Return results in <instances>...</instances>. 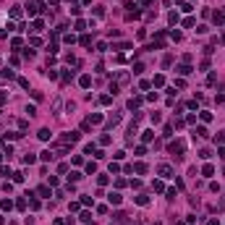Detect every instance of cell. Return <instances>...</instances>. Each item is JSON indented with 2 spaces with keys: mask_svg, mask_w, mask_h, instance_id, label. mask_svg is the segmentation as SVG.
Returning a JSON list of instances; mask_svg holds the SVG:
<instances>
[{
  "mask_svg": "<svg viewBox=\"0 0 225 225\" xmlns=\"http://www.w3.org/2000/svg\"><path fill=\"white\" fill-rule=\"evenodd\" d=\"M170 152H173V155H178V157H181V155L186 152V144H183V141H173V144H170Z\"/></svg>",
  "mask_w": 225,
  "mask_h": 225,
  "instance_id": "cell-1",
  "label": "cell"
},
{
  "mask_svg": "<svg viewBox=\"0 0 225 225\" xmlns=\"http://www.w3.org/2000/svg\"><path fill=\"white\" fill-rule=\"evenodd\" d=\"M160 176L162 178H173V168L170 165H160Z\"/></svg>",
  "mask_w": 225,
  "mask_h": 225,
  "instance_id": "cell-2",
  "label": "cell"
},
{
  "mask_svg": "<svg viewBox=\"0 0 225 225\" xmlns=\"http://www.w3.org/2000/svg\"><path fill=\"white\" fill-rule=\"evenodd\" d=\"M79 84H81L84 89H89V86H92V76H89V74H84V76H79Z\"/></svg>",
  "mask_w": 225,
  "mask_h": 225,
  "instance_id": "cell-3",
  "label": "cell"
},
{
  "mask_svg": "<svg viewBox=\"0 0 225 225\" xmlns=\"http://www.w3.org/2000/svg\"><path fill=\"white\" fill-rule=\"evenodd\" d=\"M131 170L139 173V176H144V173H147V165H144V162H136V165H131Z\"/></svg>",
  "mask_w": 225,
  "mask_h": 225,
  "instance_id": "cell-4",
  "label": "cell"
},
{
  "mask_svg": "<svg viewBox=\"0 0 225 225\" xmlns=\"http://www.w3.org/2000/svg\"><path fill=\"white\" fill-rule=\"evenodd\" d=\"M107 199H110V204H120V202H123V197H120L118 191H113V194H110Z\"/></svg>",
  "mask_w": 225,
  "mask_h": 225,
  "instance_id": "cell-5",
  "label": "cell"
},
{
  "mask_svg": "<svg viewBox=\"0 0 225 225\" xmlns=\"http://www.w3.org/2000/svg\"><path fill=\"white\" fill-rule=\"evenodd\" d=\"M86 120H89L92 126H97V123H102V115H100V113H94V115H89V118H86Z\"/></svg>",
  "mask_w": 225,
  "mask_h": 225,
  "instance_id": "cell-6",
  "label": "cell"
},
{
  "mask_svg": "<svg viewBox=\"0 0 225 225\" xmlns=\"http://www.w3.org/2000/svg\"><path fill=\"white\" fill-rule=\"evenodd\" d=\"M212 173H215V165H209V162H207L204 168H202V176H207V178H209V176H212Z\"/></svg>",
  "mask_w": 225,
  "mask_h": 225,
  "instance_id": "cell-7",
  "label": "cell"
},
{
  "mask_svg": "<svg viewBox=\"0 0 225 225\" xmlns=\"http://www.w3.org/2000/svg\"><path fill=\"white\" fill-rule=\"evenodd\" d=\"M212 21H215V24H225V13H220V11L212 13Z\"/></svg>",
  "mask_w": 225,
  "mask_h": 225,
  "instance_id": "cell-8",
  "label": "cell"
},
{
  "mask_svg": "<svg viewBox=\"0 0 225 225\" xmlns=\"http://www.w3.org/2000/svg\"><path fill=\"white\" fill-rule=\"evenodd\" d=\"M178 74H181V76H188V74H191V66H188V63H183V66H178Z\"/></svg>",
  "mask_w": 225,
  "mask_h": 225,
  "instance_id": "cell-9",
  "label": "cell"
},
{
  "mask_svg": "<svg viewBox=\"0 0 225 225\" xmlns=\"http://www.w3.org/2000/svg\"><path fill=\"white\" fill-rule=\"evenodd\" d=\"M128 107H131V110H134V107H141V97H131V100H128Z\"/></svg>",
  "mask_w": 225,
  "mask_h": 225,
  "instance_id": "cell-10",
  "label": "cell"
},
{
  "mask_svg": "<svg viewBox=\"0 0 225 225\" xmlns=\"http://www.w3.org/2000/svg\"><path fill=\"white\" fill-rule=\"evenodd\" d=\"M194 134H197V136H202V139H207V136H209V131H207L204 126H197V131H194Z\"/></svg>",
  "mask_w": 225,
  "mask_h": 225,
  "instance_id": "cell-11",
  "label": "cell"
},
{
  "mask_svg": "<svg viewBox=\"0 0 225 225\" xmlns=\"http://www.w3.org/2000/svg\"><path fill=\"white\" fill-rule=\"evenodd\" d=\"M0 207H3L5 212H11V209H13V202H11V199H3V202H0Z\"/></svg>",
  "mask_w": 225,
  "mask_h": 225,
  "instance_id": "cell-12",
  "label": "cell"
},
{
  "mask_svg": "<svg viewBox=\"0 0 225 225\" xmlns=\"http://www.w3.org/2000/svg\"><path fill=\"white\" fill-rule=\"evenodd\" d=\"M113 102V94H102V97H100V105H110Z\"/></svg>",
  "mask_w": 225,
  "mask_h": 225,
  "instance_id": "cell-13",
  "label": "cell"
},
{
  "mask_svg": "<svg viewBox=\"0 0 225 225\" xmlns=\"http://www.w3.org/2000/svg\"><path fill=\"white\" fill-rule=\"evenodd\" d=\"M32 26H34V32H42V29H45V21H42V18H37Z\"/></svg>",
  "mask_w": 225,
  "mask_h": 225,
  "instance_id": "cell-14",
  "label": "cell"
},
{
  "mask_svg": "<svg viewBox=\"0 0 225 225\" xmlns=\"http://www.w3.org/2000/svg\"><path fill=\"white\" fill-rule=\"evenodd\" d=\"M37 194H39V197H50V186H39Z\"/></svg>",
  "mask_w": 225,
  "mask_h": 225,
  "instance_id": "cell-15",
  "label": "cell"
},
{
  "mask_svg": "<svg viewBox=\"0 0 225 225\" xmlns=\"http://www.w3.org/2000/svg\"><path fill=\"white\" fill-rule=\"evenodd\" d=\"M0 76H3V79H13V76H16V74H13L11 68H3V71H0Z\"/></svg>",
  "mask_w": 225,
  "mask_h": 225,
  "instance_id": "cell-16",
  "label": "cell"
},
{
  "mask_svg": "<svg viewBox=\"0 0 225 225\" xmlns=\"http://www.w3.org/2000/svg\"><path fill=\"white\" fill-rule=\"evenodd\" d=\"M37 136H39V139H42V141H47V139H50V128H42V131H39Z\"/></svg>",
  "mask_w": 225,
  "mask_h": 225,
  "instance_id": "cell-17",
  "label": "cell"
},
{
  "mask_svg": "<svg viewBox=\"0 0 225 225\" xmlns=\"http://www.w3.org/2000/svg\"><path fill=\"white\" fill-rule=\"evenodd\" d=\"M42 160H45V162H50V160H53L55 155H53V152H50V149H45V152H42V155H39Z\"/></svg>",
  "mask_w": 225,
  "mask_h": 225,
  "instance_id": "cell-18",
  "label": "cell"
},
{
  "mask_svg": "<svg viewBox=\"0 0 225 225\" xmlns=\"http://www.w3.org/2000/svg\"><path fill=\"white\" fill-rule=\"evenodd\" d=\"M11 18H21V8H18V5H13V8H11Z\"/></svg>",
  "mask_w": 225,
  "mask_h": 225,
  "instance_id": "cell-19",
  "label": "cell"
},
{
  "mask_svg": "<svg viewBox=\"0 0 225 225\" xmlns=\"http://www.w3.org/2000/svg\"><path fill=\"white\" fill-rule=\"evenodd\" d=\"M113 50H131L128 42H118V45H113Z\"/></svg>",
  "mask_w": 225,
  "mask_h": 225,
  "instance_id": "cell-20",
  "label": "cell"
},
{
  "mask_svg": "<svg viewBox=\"0 0 225 225\" xmlns=\"http://www.w3.org/2000/svg\"><path fill=\"white\" fill-rule=\"evenodd\" d=\"M141 139H144V141H152V139H155V131H144Z\"/></svg>",
  "mask_w": 225,
  "mask_h": 225,
  "instance_id": "cell-21",
  "label": "cell"
},
{
  "mask_svg": "<svg viewBox=\"0 0 225 225\" xmlns=\"http://www.w3.org/2000/svg\"><path fill=\"white\" fill-rule=\"evenodd\" d=\"M155 86H165V76H155V81H152Z\"/></svg>",
  "mask_w": 225,
  "mask_h": 225,
  "instance_id": "cell-22",
  "label": "cell"
},
{
  "mask_svg": "<svg viewBox=\"0 0 225 225\" xmlns=\"http://www.w3.org/2000/svg\"><path fill=\"white\" fill-rule=\"evenodd\" d=\"M21 181H24V173L16 170V173H13V183H21Z\"/></svg>",
  "mask_w": 225,
  "mask_h": 225,
  "instance_id": "cell-23",
  "label": "cell"
},
{
  "mask_svg": "<svg viewBox=\"0 0 225 225\" xmlns=\"http://www.w3.org/2000/svg\"><path fill=\"white\" fill-rule=\"evenodd\" d=\"M100 144H102V147H107V144H110V134H105V136H100Z\"/></svg>",
  "mask_w": 225,
  "mask_h": 225,
  "instance_id": "cell-24",
  "label": "cell"
},
{
  "mask_svg": "<svg viewBox=\"0 0 225 225\" xmlns=\"http://www.w3.org/2000/svg\"><path fill=\"white\" fill-rule=\"evenodd\" d=\"M86 173H89V176H94V173H97V165L89 162V165H86Z\"/></svg>",
  "mask_w": 225,
  "mask_h": 225,
  "instance_id": "cell-25",
  "label": "cell"
},
{
  "mask_svg": "<svg viewBox=\"0 0 225 225\" xmlns=\"http://www.w3.org/2000/svg\"><path fill=\"white\" fill-rule=\"evenodd\" d=\"M29 45H32V47H39L42 39H39V37H32V39H29Z\"/></svg>",
  "mask_w": 225,
  "mask_h": 225,
  "instance_id": "cell-26",
  "label": "cell"
},
{
  "mask_svg": "<svg viewBox=\"0 0 225 225\" xmlns=\"http://www.w3.org/2000/svg\"><path fill=\"white\" fill-rule=\"evenodd\" d=\"M81 45H84V47L92 45V37H89V34H84V37H81Z\"/></svg>",
  "mask_w": 225,
  "mask_h": 225,
  "instance_id": "cell-27",
  "label": "cell"
},
{
  "mask_svg": "<svg viewBox=\"0 0 225 225\" xmlns=\"http://www.w3.org/2000/svg\"><path fill=\"white\" fill-rule=\"evenodd\" d=\"M199 157H202V160H209V157H212V152H209V149H202Z\"/></svg>",
  "mask_w": 225,
  "mask_h": 225,
  "instance_id": "cell-28",
  "label": "cell"
},
{
  "mask_svg": "<svg viewBox=\"0 0 225 225\" xmlns=\"http://www.w3.org/2000/svg\"><path fill=\"white\" fill-rule=\"evenodd\" d=\"M79 220H81V222H92V215H89V212H81V217H79Z\"/></svg>",
  "mask_w": 225,
  "mask_h": 225,
  "instance_id": "cell-29",
  "label": "cell"
},
{
  "mask_svg": "<svg viewBox=\"0 0 225 225\" xmlns=\"http://www.w3.org/2000/svg\"><path fill=\"white\" fill-rule=\"evenodd\" d=\"M34 160H37V157H34V155H29V152H26V155H24V162H26V165H32Z\"/></svg>",
  "mask_w": 225,
  "mask_h": 225,
  "instance_id": "cell-30",
  "label": "cell"
},
{
  "mask_svg": "<svg viewBox=\"0 0 225 225\" xmlns=\"http://www.w3.org/2000/svg\"><path fill=\"white\" fill-rule=\"evenodd\" d=\"M128 81V74H123V71H120V74H118V84H126Z\"/></svg>",
  "mask_w": 225,
  "mask_h": 225,
  "instance_id": "cell-31",
  "label": "cell"
},
{
  "mask_svg": "<svg viewBox=\"0 0 225 225\" xmlns=\"http://www.w3.org/2000/svg\"><path fill=\"white\" fill-rule=\"evenodd\" d=\"M168 21H170V24H178V13H176V11H173V13H170V16H168Z\"/></svg>",
  "mask_w": 225,
  "mask_h": 225,
  "instance_id": "cell-32",
  "label": "cell"
},
{
  "mask_svg": "<svg viewBox=\"0 0 225 225\" xmlns=\"http://www.w3.org/2000/svg\"><path fill=\"white\" fill-rule=\"evenodd\" d=\"M152 188H155V191H162L165 183H162V181H155V186H152Z\"/></svg>",
  "mask_w": 225,
  "mask_h": 225,
  "instance_id": "cell-33",
  "label": "cell"
},
{
  "mask_svg": "<svg viewBox=\"0 0 225 225\" xmlns=\"http://www.w3.org/2000/svg\"><path fill=\"white\" fill-rule=\"evenodd\" d=\"M136 204L144 207V204H149V199H147V197H136Z\"/></svg>",
  "mask_w": 225,
  "mask_h": 225,
  "instance_id": "cell-34",
  "label": "cell"
},
{
  "mask_svg": "<svg viewBox=\"0 0 225 225\" xmlns=\"http://www.w3.org/2000/svg\"><path fill=\"white\" fill-rule=\"evenodd\" d=\"M79 207H81L79 202H71V204H68V209H71V212H79Z\"/></svg>",
  "mask_w": 225,
  "mask_h": 225,
  "instance_id": "cell-35",
  "label": "cell"
},
{
  "mask_svg": "<svg viewBox=\"0 0 225 225\" xmlns=\"http://www.w3.org/2000/svg\"><path fill=\"white\" fill-rule=\"evenodd\" d=\"M202 120L209 123V120H212V113H207V110H204V113H202Z\"/></svg>",
  "mask_w": 225,
  "mask_h": 225,
  "instance_id": "cell-36",
  "label": "cell"
},
{
  "mask_svg": "<svg viewBox=\"0 0 225 225\" xmlns=\"http://www.w3.org/2000/svg\"><path fill=\"white\" fill-rule=\"evenodd\" d=\"M170 39H176V42H181V32H176V29H173V32H170Z\"/></svg>",
  "mask_w": 225,
  "mask_h": 225,
  "instance_id": "cell-37",
  "label": "cell"
},
{
  "mask_svg": "<svg viewBox=\"0 0 225 225\" xmlns=\"http://www.w3.org/2000/svg\"><path fill=\"white\" fill-rule=\"evenodd\" d=\"M215 81H217V74H209V76H207V84H209V86H212Z\"/></svg>",
  "mask_w": 225,
  "mask_h": 225,
  "instance_id": "cell-38",
  "label": "cell"
},
{
  "mask_svg": "<svg viewBox=\"0 0 225 225\" xmlns=\"http://www.w3.org/2000/svg\"><path fill=\"white\" fill-rule=\"evenodd\" d=\"M107 181H110L107 176H100V178H97V183H100V186H107Z\"/></svg>",
  "mask_w": 225,
  "mask_h": 225,
  "instance_id": "cell-39",
  "label": "cell"
},
{
  "mask_svg": "<svg viewBox=\"0 0 225 225\" xmlns=\"http://www.w3.org/2000/svg\"><path fill=\"white\" fill-rule=\"evenodd\" d=\"M11 47H13V50H18V47H21V39H18V37H16V39H11Z\"/></svg>",
  "mask_w": 225,
  "mask_h": 225,
  "instance_id": "cell-40",
  "label": "cell"
},
{
  "mask_svg": "<svg viewBox=\"0 0 225 225\" xmlns=\"http://www.w3.org/2000/svg\"><path fill=\"white\" fill-rule=\"evenodd\" d=\"M215 141H217V144H225V131H222V134H217V136H215Z\"/></svg>",
  "mask_w": 225,
  "mask_h": 225,
  "instance_id": "cell-41",
  "label": "cell"
},
{
  "mask_svg": "<svg viewBox=\"0 0 225 225\" xmlns=\"http://www.w3.org/2000/svg\"><path fill=\"white\" fill-rule=\"evenodd\" d=\"M5 100H8V94H5V92H0V105H3Z\"/></svg>",
  "mask_w": 225,
  "mask_h": 225,
  "instance_id": "cell-42",
  "label": "cell"
},
{
  "mask_svg": "<svg viewBox=\"0 0 225 225\" xmlns=\"http://www.w3.org/2000/svg\"><path fill=\"white\" fill-rule=\"evenodd\" d=\"M53 225H66V220H55V222H53Z\"/></svg>",
  "mask_w": 225,
  "mask_h": 225,
  "instance_id": "cell-43",
  "label": "cell"
},
{
  "mask_svg": "<svg viewBox=\"0 0 225 225\" xmlns=\"http://www.w3.org/2000/svg\"><path fill=\"white\" fill-rule=\"evenodd\" d=\"M207 225H220V222H217V220H209V222H207Z\"/></svg>",
  "mask_w": 225,
  "mask_h": 225,
  "instance_id": "cell-44",
  "label": "cell"
},
{
  "mask_svg": "<svg viewBox=\"0 0 225 225\" xmlns=\"http://www.w3.org/2000/svg\"><path fill=\"white\" fill-rule=\"evenodd\" d=\"M3 222H5V220H3V217H0V225H3Z\"/></svg>",
  "mask_w": 225,
  "mask_h": 225,
  "instance_id": "cell-45",
  "label": "cell"
},
{
  "mask_svg": "<svg viewBox=\"0 0 225 225\" xmlns=\"http://www.w3.org/2000/svg\"><path fill=\"white\" fill-rule=\"evenodd\" d=\"M155 225H160V222H155Z\"/></svg>",
  "mask_w": 225,
  "mask_h": 225,
  "instance_id": "cell-46",
  "label": "cell"
},
{
  "mask_svg": "<svg viewBox=\"0 0 225 225\" xmlns=\"http://www.w3.org/2000/svg\"><path fill=\"white\" fill-rule=\"evenodd\" d=\"M222 26H225V24H222Z\"/></svg>",
  "mask_w": 225,
  "mask_h": 225,
  "instance_id": "cell-47",
  "label": "cell"
}]
</instances>
